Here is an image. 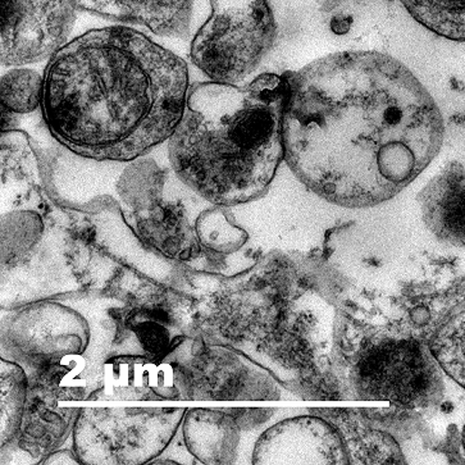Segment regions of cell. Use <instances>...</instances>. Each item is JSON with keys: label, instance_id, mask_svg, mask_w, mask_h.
<instances>
[{"label": "cell", "instance_id": "obj_1", "mask_svg": "<svg viewBox=\"0 0 465 465\" xmlns=\"http://www.w3.org/2000/svg\"><path fill=\"white\" fill-rule=\"evenodd\" d=\"M283 154L309 192L342 208L389 202L441 151L435 99L385 53H333L286 72Z\"/></svg>", "mask_w": 465, "mask_h": 465}, {"label": "cell", "instance_id": "obj_2", "mask_svg": "<svg viewBox=\"0 0 465 465\" xmlns=\"http://www.w3.org/2000/svg\"><path fill=\"white\" fill-rule=\"evenodd\" d=\"M187 64L140 31H87L44 71L42 115L65 151L130 162L171 139L190 92Z\"/></svg>", "mask_w": 465, "mask_h": 465}, {"label": "cell", "instance_id": "obj_3", "mask_svg": "<svg viewBox=\"0 0 465 465\" xmlns=\"http://www.w3.org/2000/svg\"><path fill=\"white\" fill-rule=\"evenodd\" d=\"M285 74H262L249 85L195 84L179 126L168 140L177 179L221 207L261 201L283 154Z\"/></svg>", "mask_w": 465, "mask_h": 465}, {"label": "cell", "instance_id": "obj_4", "mask_svg": "<svg viewBox=\"0 0 465 465\" xmlns=\"http://www.w3.org/2000/svg\"><path fill=\"white\" fill-rule=\"evenodd\" d=\"M122 301L80 292L0 311V358L24 368L29 394L89 401L103 385Z\"/></svg>", "mask_w": 465, "mask_h": 465}, {"label": "cell", "instance_id": "obj_5", "mask_svg": "<svg viewBox=\"0 0 465 465\" xmlns=\"http://www.w3.org/2000/svg\"><path fill=\"white\" fill-rule=\"evenodd\" d=\"M312 262L311 255L271 249L235 276L187 270L199 337L245 355L265 344L312 289Z\"/></svg>", "mask_w": 465, "mask_h": 465}, {"label": "cell", "instance_id": "obj_6", "mask_svg": "<svg viewBox=\"0 0 465 465\" xmlns=\"http://www.w3.org/2000/svg\"><path fill=\"white\" fill-rule=\"evenodd\" d=\"M333 329L331 370L339 399L390 401L411 411L441 401L444 371L423 340L339 313Z\"/></svg>", "mask_w": 465, "mask_h": 465}, {"label": "cell", "instance_id": "obj_7", "mask_svg": "<svg viewBox=\"0 0 465 465\" xmlns=\"http://www.w3.org/2000/svg\"><path fill=\"white\" fill-rule=\"evenodd\" d=\"M209 2L212 14L193 37L190 57L209 80L239 85L272 49V9L268 0Z\"/></svg>", "mask_w": 465, "mask_h": 465}, {"label": "cell", "instance_id": "obj_8", "mask_svg": "<svg viewBox=\"0 0 465 465\" xmlns=\"http://www.w3.org/2000/svg\"><path fill=\"white\" fill-rule=\"evenodd\" d=\"M186 409L81 408L74 450L83 465H143L176 435Z\"/></svg>", "mask_w": 465, "mask_h": 465}, {"label": "cell", "instance_id": "obj_9", "mask_svg": "<svg viewBox=\"0 0 465 465\" xmlns=\"http://www.w3.org/2000/svg\"><path fill=\"white\" fill-rule=\"evenodd\" d=\"M165 361L173 365L183 401H274L285 387L242 351L187 337Z\"/></svg>", "mask_w": 465, "mask_h": 465}, {"label": "cell", "instance_id": "obj_10", "mask_svg": "<svg viewBox=\"0 0 465 465\" xmlns=\"http://www.w3.org/2000/svg\"><path fill=\"white\" fill-rule=\"evenodd\" d=\"M74 223L70 209L54 204L43 242L17 264L0 272V308L85 292L71 261Z\"/></svg>", "mask_w": 465, "mask_h": 465}, {"label": "cell", "instance_id": "obj_11", "mask_svg": "<svg viewBox=\"0 0 465 465\" xmlns=\"http://www.w3.org/2000/svg\"><path fill=\"white\" fill-rule=\"evenodd\" d=\"M76 9V0H2V64L18 67L51 58L70 35Z\"/></svg>", "mask_w": 465, "mask_h": 465}, {"label": "cell", "instance_id": "obj_12", "mask_svg": "<svg viewBox=\"0 0 465 465\" xmlns=\"http://www.w3.org/2000/svg\"><path fill=\"white\" fill-rule=\"evenodd\" d=\"M72 213L81 232L108 257L163 285L189 292L185 265L148 248L131 229L120 207L103 209L98 213Z\"/></svg>", "mask_w": 465, "mask_h": 465}, {"label": "cell", "instance_id": "obj_13", "mask_svg": "<svg viewBox=\"0 0 465 465\" xmlns=\"http://www.w3.org/2000/svg\"><path fill=\"white\" fill-rule=\"evenodd\" d=\"M252 464H349L341 436L321 415H295L271 424L259 436Z\"/></svg>", "mask_w": 465, "mask_h": 465}, {"label": "cell", "instance_id": "obj_14", "mask_svg": "<svg viewBox=\"0 0 465 465\" xmlns=\"http://www.w3.org/2000/svg\"><path fill=\"white\" fill-rule=\"evenodd\" d=\"M280 409L187 408L181 423L183 439L203 465L242 464L243 437L273 424Z\"/></svg>", "mask_w": 465, "mask_h": 465}, {"label": "cell", "instance_id": "obj_15", "mask_svg": "<svg viewBox=\"0 0 465 465\" xmlns=\"http://www.w3.org/2000/svg\"><path fill=\"white\" fill-rule=\"evenodd\" d=\"M80 411L29 394L20 429L11 441L0 446V464H42L52 452L74 444Z\"/></svg>", "mask_w": 465, "mask_h": 465}, {"label": "cell", "instance_id": "obj_16", "mask_svg": "<svg viewBox=\"0 0 465 465\" xmlns=\"http://www.w3.org/2000/svg\"><path fill=\"white\" fill-rule=\"evenodd\" d=\"M183 401L176 370L168 361L117 355L103 367V385L89 401Z\"/></svg>", "mask_w": 465, "mask_h": 465}, {"label": "cell", "instance_id": "obj_17", "mask_svg": "<svg viewBox=\"0 0 465 465\" xmlns=\"http://www.w3.org/2000/svg\"><path fill=\"white\" fill-rule=\"evenodd\" d=\"M198 215L183 198H167L164 193L163 201L157 207L124 218L148 248L186 265L202 254L195 232Z\"/></svg>", "mask_w": 465, "mask_h": 465}, {"label": "cell", "instance_id": "obj_18", "mask_svg": "<svg viewBox=\"0 0 465 465\" xmlns=\"http://www.w3.org/2000/svg\"><path fill=\"white\" fill-rule=\"evenodd\" d=\"M422 220L439 242L465 246V167L448 164L418 193Z\"/></svg>", "mask_w": 465, "mask_h": 465}, {"label": "cell", "instance_id": "obj_19", "mask_svg": "<svg viewBox=\"0 0 465 465\" xmlns=\"http://www.w3.org/2000/svg\"><path fill=\"white\" fill-rule=\"evenodd\" d=\"M341 436L349 464H404L394 432L380 429L370 420L367 409H314Z\"/></svg>", "mask_w": 465, "mask_h": 465}, {"label": "cell", "instance_id": "obj_20", "mask_svg": "<svg viewBox=\"0 0 465 465\" xmlns=\"http://www.w3.org/2000/svg\"><path fill=\"white\" fill-rule=\"evenodd\" d=\"M195 232L202 254L185 265L187 270L235 276L230 259L246 248L251 235L237 223L232 208L208 205L196 217Z\"/></svg>", "mask_w": 465, "mask_h": 465}, {"label": "cell", "instance_id": "obj_21", "mask_svg": "<svg viewBox=\"0 0 465 465\" xmlns=\"http://www.w3.org/2000/svg\"><path fill=\"white\" fill-rule=\"evenodd\" d=\"M77 8L122 22L143 25L158 35L187 33L193 0H76Z\"/></svg>", "mask_w": 465, "mask_h": 465}, {"label": "cell", "instance_id": "obj_22", "mask_svg": "<svg viewBox=\"0 0 465 465\" xmlns=\"http://www.w3.org/2000/svg\"><path fill=\"white\" fill-rule=\"evenodd\" d=\"M168 174L153 158L143 155L126 162L117 183V195L124 217L149 211L163 201Z\"/></svg>", "mask_w": 465, "mask_h": 465}, {"label": "cell", "instance_id": "obj_23", "mask_svg": "<svg viewBox=\"0 0 465 465\" xmlns=\"http://www.w3.org/2000/svg\"><path fill=\"white\" fill-rule=\"evenodd\" d=\"M2 195L44 186L39 154L22 130L2 131Z\"/></svg>", "mask_w": 465, "mask_h": 465}, {"label": "cell", "instance_id": "obj_24", "mask_svg": "<svg viewBox=\"0 0 465 465\" xmlns=\"http://www.w3.org/2000/svg\"><path fill=\"white\" fill-rule=\"evenodd\" d=\"M29 401V379L24 368L0 358V446L14 439Z\"/></svg>", "mask_w": 465, "mask_h": 465}, {"label": "cell", "instance_id": "obj_25", "mask_svg": "<svg viewBox=\"0 0 465 465\" xmlns=\"http://www.w3.org/2000/svg\"><path fill=\"white\" fill-rule=\"evenodd\" d=\"M430 33L465 42V0H398Z\"/></svg>", "mask_w": 465, "mask_h": 465}, {"label": "cell", "instance_id": "obj_26", "mask_svg": "<svg viewBox=\"0 0 465 465\" xmlns=\"http://www.w3.org/2000/svg\"><path fill=\"white\" fill-rule=\"evenodd\" d=\"M429 345L442 371L465 389V307L446 318Z\"/></svg>", "mask_w": 465, "mask_h": 465}, {"label": "cell", "instance_id": "obj_27", "mask_svg": "<svg viewBox=\"0 0 465 465\" xmlns=\"http://www.w3.org/2000/svg\"><path fill=\"white\" fill-rule=\"evenodd\" d=\"M44 74L18 65L5 72L0 85L2 114H30L42 108Z\"/></svg>", "mask_w": 465, "mask_h": 465}, {"label": "cell", "instance_id": "obj_28", "mask_svg": "<svg viewBox=\"0 0 465 465\" xmlns=\"http://www.w3.org/2000/svg\"><path fill=\"white\" fill-rule=\"evenodd\" d=\"M152 464H189L203 465L198 458L193 457L192 451L187 448L185 439H183V430L181 426L176 435L171 440L170 444L164 449L163 452L151 461Z\"/></svg>", "mask_w": 465, "mask_h": 465}, {"label": "cell", "instance_id": "obj_29", "mask_svg": "<svg viewBox=\"0 0 465 465\" xmlns=\"http://www.w3.org/2000/svg\"><path fill=\"white\" fill-rule=\"evenodd\" d=\"M43 465H83L76 452L74 450V446H65V448L59 449V450L52 452L43 460Z\"/></svg>", "mask_w": 465, "mask_h": 465}, {"label": "cell", "instance_id": "obj_30", "mask_svg": "<svg viewBox=\"0 0 465 465\" xmlns=\"http://www.w3.org/2000/svg\"><path fill=\"white\" fill-rule=\"evenodd\" d=\"M463 449H464V452H465V424H464V429H463Z\"/></svg>", "mask_w": 465, "mask_h": 465}]
</instances>
